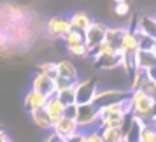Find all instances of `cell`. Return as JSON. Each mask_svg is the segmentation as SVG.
<instances>
[{
    "instance_id": "22",
    "label": "cell",
    "mask_w": 156,
    "mask_h": 142,
    "mask_svg": "<svg viewBox=\"0 0 156 142\" xmlns=\"http://www.w3.org/2000/svg\"><path fill=\"white\" fill-rule=\"evenodd\" d=\"M114 12L121 18H125L126 14H130V4H128L126 0L125 2H116V5H114Z\"/></svg>"
},
{
    "instance_id": "10",
    "label": "cell",
    "mask_w": 156,
    "mask_h": 142,
    "mask_svg": "<svg viewBox=\"0 0 156 142\" xmlns=\"http://www.w3.org/2000/svg\"><path fill=\"white\" fill-rule=\"evenodd\" d=\"M42 109L46 111V114H48V118H49V121H51V126H53V125L63 116L65 104L60 100L58 95H51V97H48V100H46V104H44Z\"/></svg>"
},
{
    "instance_id": "8",
    "label": "cell",
    "mask_w": 156,
    "mask_h": 142,
    "mask_svg": "<svg viewBox=\"0 0 156 142\" xmlns=\"http://www.w3.org/2000/svg\"><path fill=\"white\" fill-rule=\"evenodd\" d=\"M32 90H37V91L44 93L46 97H51V95L56 93V83L49 76H46L42 72H37L32 77Z\"/></svg>"
},
{
    "instance_id": "3",
    "label": "cell",
    "mask_w": 156,
    "mask_h": 142,
    "mask_svg": "<svg viewBox=\"0 0 156 142\" xmlns=\"http://www.w3.org/2000/svg\"><path fill=\"white\" fill-rule=\"evenodd\" d=\"M77 126L83 132L93 130L97 128L98 130V119H97V105L88 102V104H79V111H77Z\"/></svg>"
},
{
    "instance_id": "17",
    "label": "cell",
    "mask_w": 156,
    "mask_h": 142,
    "mask_svg": "<svg viewBox=\"0 0 156 142\" xmlns=\"http://www.w3.org/2000/svg\"><path fill=\"white\" fill-rule=\"evenodd\" d=\"M137 25H140L142 30L151 35L153 39H156V18H151V16H140L137 20Z\"/></svg>"
},
{
    "instance_id": "16",
    "label": "cell",
    "mask_w": 156,
    "mask_h": 142,
    "mask_svg": "<svg viewBox=\"0 0 156 142\" xmlns=\"http://www.w3.org/2000/svg\"><path fill=\"white\" fill-rule=\"evenodd\" d=\"M126 27H116V25H112V27H107L105 30V41L109 44H112L114 48H118L119 46V41H121V37H123V34L126 32Z\"/></svg>"
},
{
    "instance_id": "26",
    "label": "cell",
    "mask_w": 156,
    "mask_h": 142,
    "mask_svg": "<svg viewBox=\"0 0 156 142\" xmlns=\"http://www.w3.org/2000/svg\"><path fill=\"white\" fill-rule=\"evenodd\" d=\"M44 142H67V139H60L56 133H53V132H49V135H48V139Z\"/></svg>"
},
{
    "instance_id": "28",
    "label": "cell",
    "mask_w": 156,
    "mask_h": 142,
    "mask_svg": "<svg viewBox=\"0 0 156 142\" xmlns=\"http://www.w3.org/2000/svg\"><path fill=\"white\" fill-rule=\"evenodd\" d=\"M114 2H125V0H114Z\"/></svg>"
},
{
    "instance_id": "12",
    "label": "cell",
    "mask_w": 156,
    "mask_h": 142,
    "mask_svg": "<svg viewBox=\"0 0 156 142\" xmlns=\"http://www.w3.org/2000/svg\"><path fill=\"white\" fill-rule=\"evenodd\" d=\"M69 21H70V27L74 30H79V32H84L90 25H91L93 18L86 11H76L69 16Z\"/></svg>"
},
{
    "instance_id": "7",
    "label": "cell",
    "mask_w": 156,
    "mask_h": 142,
    "mask_svg": "<svg viewBox=\"0 0 156 142\" xmlns=\"http://www.w3.org/2000/svg\"><path fill=\"white\" fill-rule=\"evenodd\" d=\"M79 130H81V128L77 126V121L70 119V118H65V116H62V118L51 126V132L56 133L60 139H69V137H72L74 133H77Z\"/></svg>"
},
{
    "instance_id": "29",
    "label": "cell",
    "mask_w": 156,
    "mask_h": 142,
    "mask_svg": "<svg viewBox=\"0 0 156 142\" xmlns=\"http://www.w3.org/2000/svg\"><path fill=\"white\" fill-rule=\"evenodd\" d=\"M0 130H2V125H0Z\"/></svg>"
},
{
    "instance_id": "21",
    "label": "cell",
    "mask_w": 156,
    "mask_h": 142,
    "mask_svg": "<svg viewBox=\"0 0 156 142\" xmlns=\"http://www.w3.org/2000/svg\"><path fill=\"white\" fill-rule=\"evenodd\" d=\"M39 72H42L46 76H49L51 79L56 77V62H49V60H46L42 63H39Z\"/></svg>"
},
{
    "instance_id": "25",
    "label": "cell",
    "mask_w": 156,
    "mask_h": 142,
    "mask_svg": "<svg viewBox=\"0 0 156 142\" xmlns=\"http://www.w3.org/2000/svg\"><path fill=\"white\" fill-rule=\"evenodd\" d=\"M146 77H147L149 81H153V83L156 84V65H154V67H151V69H147V70H146Z\"/></svg>"
},
{
    "instance_id": "23",
    "label": "cell",
    "mask_w": 156,
    "mask_h": 142,
    "mask_svg": "<svg viewBox=\"0 0 156 142\" xmlns=\"http://www.w3.org/2000/svg\"><path fill=\"white\" fill-rule=\"evenodd\" d=\"M77 111H79V104H67L63 109V116L70 118V119H76L77 118Z\"/></svg>"
},
{
    "instance_id": "6",
    "label": "cell",
    "mask_w": 156,
    "mask_h": 142,
    "mask_svg": "<svg viewBox=\"0 0 156 142\" xmlns=\"http://www.w3.org/2000/svg\"><path fill=\"white\" fill-rule=\"evenodd\" d=\"M98 88L93 79H79L76 83V102L77 104H88L93 100V95Z\"/></svg>"
},
{
    "instance_id": "18",
    "label": "cell",
    "mask_w": 156,
    "mask_h": 142,
    "mask_svg": "<svg viewBox=\"0 0 156 142\" xmlns=\"http://www.w3.org/2000/svg\"><path fill=\"white\" fill-rule=\"evenodd\" d=\"M123 132H125L123 128H111V126L100 128V135H102L104 142H119Z\"/></svg>"
},
{
    "instance_id": "5",
    "label": "cell",
    "mask_w": 156,
    "mask_h": 142,
    "mask_svg": "<svg viewBox=\"0 0 156 142\" xmlns=\"http://www.w3.org/2000/svg\"><path fill=\"white\" fill-rule=\"evenodd\" d=\"M70 28L72 27L67 16H51L46 21V35L49 39H62Z\"/></svg>"
},
{
    "instance_id": "1",
    "label": "cell",
    "mask_w": 156,
    "mask_h": 142,
    "mask_svg": "<svg viewBox=\"0 0 156 142\" xmlns=\"http://www.w3.org/2000/svg\"><path fill=\"white\" fill-rule=\"evenodd\" d=\"M130 102H132V112L139 116L140 119L147 123L156 111V97H151L142 90H133L130 91Z\"/></svg>"
},
{
    "instance_id": "2",
    "label": "cell",
    "mask_w": 156,
    "mask_h": 142,
    "mask_svg": "<svg viewBox=\"0 0 156 142\" xmlns=\"http://www.w3.org/2000/svg\"><path fill=\"white\" fill-rule=\"evenodd\" d=\"M77 81H79L77 67L72 63L70 60H58L56 62V77H55L56 91L70 86L72 83H77Z\"/></svg>"
},
{
    "instance_id": "30",
    "label": "cell",
    "mask_w": 156,
    "mask_h": 142,
    "mask_svg": "<svg viewBox=\"0 0 156 142\" xmlns=\"http://www.w3.org/2000/svg\"><path fill=\"white\" fill-rule=\"evenodd\" d=\"M9 142H14V140H9Z\"/></svg>"
},
{
    "instance_id": "20",
    "label": "cell",
    "mask_w": 156,
    "mask_h": 142,
    "mask_svg": "<svg viewBox=\"0 0 156 142\" xmlns=\"http://www.w3.org/2000/svg\"><path fill=\"white\" fill-rule=\"evenodd\" d=\"M67 51H69V55H70V56L81 58V60H84V58L90 56V53H88V49H86L84 42L76 44V46H69V48H67Z\"/></svg>"
},
{
    "instance_id": "13",
    "label": "cell",
    "mask_w": 156,
    "mask_h": 142,
    "mask_svg": "<svg viewBox=\"0 0 156 142\" xmlns=\"http://www.w3.org/2000/svg\"><path fill=\"white\" fill-rule=\"evenodd\" d=\"M125 55H133L135 51L139 49V42H137V37H135V34L132 32V30H126L125 34H123V37H121L119 41V46H118Z\"/></svg>"
},
{
    "instance_id": "11",
    "label": "cell",
    "mask_w": 156,
    "mask_h": 142,
    "mask_svg": "<svg viewBox=\"0 0 156 142\" xmlns=\"http://www.w3.org/2000/svg\"><path fill=\"white\" fill-rule=\"evenodd\" d=\"M46 100L48 97L44 95V93L37 91V90H32L30 88L27 95H25V100H23V105L27 111H34V109H42L44 104H46Z\"/></svg>"
},
{
    "instance_id": "9",
    "label": "cell",
    "mask_w": 156,
    "mask_h": 142,
    "mask_svg": "<svg viewBox=\"0 0 156 142\" xmlns=\"http://www.w3.org/2000/svg\"><path fill=\"white\" fill-rule=\"evenodd\" d=\"M130 95L128 90H119V88H109V90H97L95 95H93V100L91 104L98 107L102 104H107V102H112V100H118V98H123Z\"/></svg>"
},
{
    "instance_id": "15",
    "label": "cell",
    "mask_w": 156,
    "mask_h": 142,
    "mask_svg": "<svg viewBox=\"0 0 156 142\" xmlns=\"http://www.w3.org/2000/svg\"><path fill=\"white\" fill-rule=\"evenodd\" d=\"M125 121H126V114L123 112H118V114H111L104 119L98 121V130L100 128H105V126H111V128H125Z\"/></svg>"
},
{
    "instance_id": "27",
    "label": "cell",
    "mask_w": 156,
    "mask_h": 142,
    "mask_svg": "<svg viewBox=\"0 0 156 142\" xmlns=\"http://www.w3.org/2000/svg\"><path fill=\"white\" fill-rule=\"evenodd\" d=\"M151 51L154 53V56H156V41H154V46H153V49H151Z\"/></svg>"
},
{
    "instance_id": "24",
    "label": "cell",
    "mask_w": 156,
    "mask_h": 142,
    "mask_svg": "<svg viewBox=\"0 0 156 142\" xmlns=\"http://www.w3.org/2000/svg\"><path fill=\"white\" fill-rule=\"evenodd\" d=\"M88 135H90V140H91V142H104L102 135H100V130H97V128L90 130V132H88Z\"/></svg>"
},
{
    "instance_id": "19",
    "label": "cell",
    "mask_w": 156,
    "mask_h": 142,
    "mask_svg": "<svg viewBox=\"0 0 156 142\" xmlns=\"http://www.w3.org/2000/svg\"><path fill=\"white\" fill-rule=\"evenodd\" d=\"M62 41L65 42V46H67V48H69V46H76V44L84 42V34H83V32H79V30L70 28L63 37H62Z\"/></svg>"
},
{
    "instance_id": "4",
    "label": "cell",
    "mask_w": 156,
    "mask_h": 142,
    "mask_svg": "<svg viewBox=\"0 0 156 142\" xmlns=\"http://www.w3.org/2000/svg\"><path fill=\"white\" fill-rule=\"evenodd\" d=\"M105 30H107L105 23H100V21H95V20H93L91 25L83 32V34H84V46H86V49H88L90 55L95 51V46H97L100 41L105 39Z\"/></svg>"
},
{
    "instance_id": "14",
    "label": "cell",
    "mask_w": 156,
    "mask_h": 142,
    "mask_svg": "<svg viewBox=\"0 0 156 142\" xmlns=\"http://www.w3.org/2000/svg\"><path fill=\"white\" fill-rule=\"evenodd\" d=\"M28 114L37 128H41V130H51V121L44 109H34V111H28Z\"/></svg>"
}]
</instances>
